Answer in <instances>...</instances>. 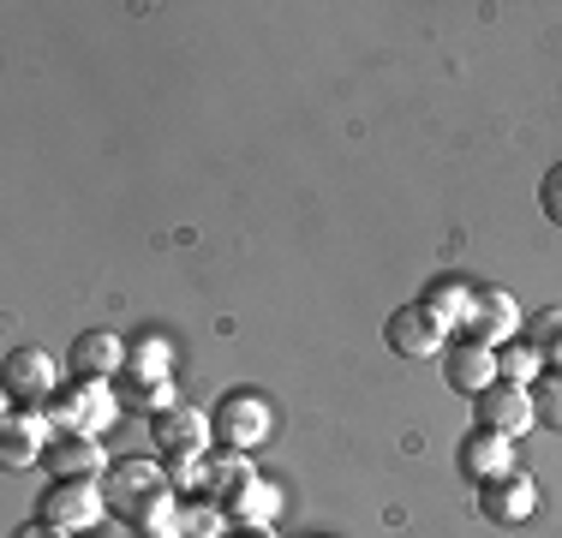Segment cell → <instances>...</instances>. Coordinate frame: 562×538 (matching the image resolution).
I'll list each match as a JSON object with an SVG mask.
<instances>
[{
  "mask_svg": "<svg viewBox=\"0 0 562 538\" xmlns=\"http://www.w3.org/2000/svg\"><path fill=\"white\" fill-rule=\"evenodd\" d=\"M7 395H12V407H48L60 395V366L43 347H12L7 354Z\"/></svg>",
  "mask_w": 562,
  "mask_h": 538,
  "instance_id": "cell-7",
  "label": "cell"
},
{
  "mask_svg": "<svg viewBox=\"0 0 562 538\" xmlns=\"http://www.w3.org/2000/svg\"><path fill=\"white\" fill-rule=\"evenodd\" d=\"M48 419H55V430L102 437V430L120 419V395H114V383H90V377H78L72 389H60V395L48 401Z\"/></svg>",
  "mask_w": 562,
  "mask_h": 538,
  "instance_id": "cell-2",
  "label": "cell"
},
{
  "mask_svg": "<svg viewBox=\"0 0 562 538\" xmlns=\"http://www.w3.org/2000/svg\"><path fill=\"white\" fill-rule=\"evenodd\" d=\"M479 515L491 520V527H527L532 515H539V479L532 473H508L497 484H479Z\"/></svg>",
  "mask_w": 562,
  "mask_h": 538,
  "instance_id": "cell-9",
  "label": "cell"
},
{
  "mask_svg": "<svg viewBox=\"0 0 562 538\" xmlns=\"http://www.w3.org/2000/svg\"><path fill=\"white\" fill-rule=\"evenodd\" d=\"M544 371H551V366L539 359V347H532L527 335H515V341H503V347H497V377H503V383H520V389H532Z\"/></svg>",
  "mask_w": 562,
  "mask_h": 538,
  "instance_id": "cell-19",
  "label": "cell"
},
{
  "mask_svg": "<svg viewBox=\"0 0 562 538\" xmlns=\"http://www.w3.org/2000/svg\"><path fill=\"white\" fill-rule=\"evenodd\" d=\"M276 515H281V491L270 479H251L246 491L227 503V520H234V527H276Z\"/></svg>",
  "mask_w": 562,
  "mask_h": 538,
  "instance_id": "cell-17",
  "label": "cell"
},
{
  "mask_svg": "<svg viewBox=\"0 0 562 538\" xmlns=\"http://www.w3.org/2000/svg\"><path fill=\"white\" fill-rule=\"evenodd\" d=\"M443 383L454 395H485L491 383H503L497 377V347L479 341V335H454L443 347Z\"/></svg>",
  "mask_w": 562,
  "mask_h": 538,
  "instance_id": "cell-8",
  "label": "cell"
},
{
  "mask_svg": "<svg viewBox=\"0 0 562 538\" xmlns=\"http://www.w3.org/2000/svg\"><path fill=\"white\" fill-rule=\"evenodd\" d=\"M461 473L473 479V484H497V479H508L515 473V442L508 437H497V430H485V425H473L461 437Z\"/></svg>",
  "mask_w": 562,
  "mask_h": 538,
  "instance_id": "cell-12",
  "label": "cell"
},
{
  "mask_svg": "<svg viewBox=\"0 0 562 538\" xmlns=\"http://www.w3.org/2000/svg\"><path fill=\"white\" fill-rule=\"evenodd\" d=\"M55 437L60 430L48 419V407H7V419H0V461L7 467H43V455Z\"/></svg>",
  "mask_w": 562,
  "mask_h": 538,
  "instance_id": "cell-5",
  "label": "cell"
},
{
  "mask_svg": "<svg viewBox=\"0 0 562 538\" xmlns=\"http://www.w3.org/2000/svg\"><path fill=\"white\" fill-rule=\"evenodd\" d=\"M520 335H527V341L539 347L544 366H562V305H544V312H532Z\"/></svg>",
  "mask_w": 562,
  "mask_h": 538,
  "instance_id": "cell-21",
  "label": "cell"
},
{
  "mask_svg": "<svg viewBox=\"0 0 562 538\" xmlns=\"http://www.w3.org/2000/svg\"><path fill=\"white\" fill-rule=\"evenodd\" d=\"M162 377H173V341L168 335H144V341H132L126 383H162Z\"/></svg>",
  "mask_w": 562,
  "mask_h": 538,
  "instance_id": "cell-18",
  "label": "cell"
},
{
  "mask_svg": "<svg viewBox=\"0 0 562 538\" xmlns=\"http://www.w3.org/2000/svg\"><path fill=\"white\" fill-rule=\"evenodd\" d=\"M120 407H138V413H150V419H162V413L180 407V389H173V377H162V383H126Z\"/></svg>",
  "mask_w": 562,
  "mask_h": 538,
  "instance_id": "cell-22",
  "label": "cell"
},
{
  "mask_svg": "<svg viewBox=\"0 0 562 538\" xmlns=\"http://www.w3.org/2000/svg\"><path fill=\"white\" fill-rule=\"evenodd\" d=\"M150 437H156V449L168 455V461H180V455H210V442H216V425H210V413L204 407H173L162 413V419H150Z\"/></svg>",
  "mask_w": 562,
  "mask_h": 538,
  "instance_id": "cell-10",
  "label": "cell"
},
{
  "mask_svg": "<svg viewBox=\"0 0 562 538\" xmlns=\"http://www.w3.org/2000/svg\"><path fill=\"white\" fill-rule=\"evenodd\" d=\"M109 467L114 461H109V449H102V437H78V430H60L43 455L48 479H102Z\"/></svg>",
  "mask_w": 562,
  "mask_h": 538,
  "instance_id": "cell-11",
  "label": "cell"
},
{
  "mask_svg": "<svg viewBox=\"0 0 562 538\" xmlns=\"http://www.w3.org/2000/svg\"><path fill=\"white\" fill-rule=\"evenodd\" d=\"M473 425H485V430H497V437L520 442L532 425H539L532 389H520V383H491L485 395H473Z\"/></svg>",
  "mask_w": 562,
  "mask_h": 538,
  "instance_id": "cell-6",
  "label": "cell"
},
{
  "mask_svg": "<svg viewBox=\"0 0 562 538\" xmlns=\"http://www.w3.org/2000/svg\"><path fill=\"white\" fill-rule=\"evenodd\" d=\"M539 210H544V222H551V227H562V161L539 180Z\"/></svg>",
  "mask_w": 562,
  "mask_h": 538,
  "instance_id": "cell-24",
  "label": "cell"
},
{
  "mask_svg": "<svg viewBox=\"0 0 562 538\" xmlns=\"http://www.w3.org/2000/svg\"><path fill=\"white\" fill-rule=\"evenodd\" d=\"M90 538H97V533H90Z\"/></svg>",
  "mask_w": 562,
  "mask_h": 538,
  "instance_id": "cell-27",
  "label": "cell"
},
{
  "mask_svg": "<svg viewBox=\"0 0 562 538\" xmlns=\"http://www.w3.org/2000/svg\"><path fill=\"white\" fill-rule=\"evenodd\" d=\"M12 538H60V533L48 527V520H31V527H19V533H12Z\"/></svg>",
  "mask_w": 562,
  "mask_h": 538,
  "instance_id": "cell-25",
  "label": "cell"
},
{
  "mask_svg": "<svg viewBox=\"0 0 562 538\" xmlns=\"http://www.w3.org/2000/svg\"><path fill=\"white\" fill-rule=\"evenodd\" d=\"M383 341H390L401 359H431V354H443L454 335H449V323L437 317L431 305L413 300V305H395V312H390V323H383Z\"/></svg>",
  "mask_w": 562,
  "mask_h": 538,
  "instance_id": "cell-4",
  "label": "cell"
},
{
  "mask_svg": "<svg viewBox=\"0 0 562 538\" xmlns=\"http://www.w3.org/2000/svg\"><path fill=\"white\" fill-rule=\"evenodd\" d=\"M425 305L449 323V335H467V323L479 312V281H461V276H443L425 288Z\"/></svg>",
  "mask_w": 562,
  "mask_h": 538,
  "instance_id": "cell-15",
  "label": "cell"
},
{
  "mask_svg": "<svg viewBox=\"0 0 562 538\" xmlns=\"http://www.w3.org/2000/svg\"><path fill=\"white\" fill-rule=\"evenodd\" d=\"M251 479H258V473H251L246 455H234V449H210V455H204V496H210V503L227 508Z\"/></svg>",
  "mask_w": 562,
  "mask_h": 538,
  "instance_id": "cell-16",
  "label": "cell"
},
{
  "mask_svg": "<svg viewBox=\"0 0 562 538\" xmlns=\"http://www.w3.org/2000/svg\"><path fill=\"white\" fill-rule=\"evenodd\" d=\"M210 425H216V449H234V455H251L270 442L276 430V413L263 395H251V389H239V395H222V407L210 413Z\"/></svg>",
  "mask_w": 562,
  "mask_h": 538,
  "instance_id": "cell-3",
  "label": "cell"
},
{
  "mask_svg": "<svg viewBox=\"0 0 562 538\" xmlns=\"http://www.w3.org/2000/svg\"><path fill=\"white\" fill-rule=\"evenodd\" d=\"M532 407H539V425L562 430V366H551L539 383H532Z\"/></svg>",
  "mask_w": 562,
  "mask_h": 538,
  "instance_id": "cell-23",
  "label": "cell"
},
{
  "mask_svg": "<svg viewBox=\"0 0 562 538\" xmlns=\"http://www.w3.org/2000/svg\"><path fill=\"white\" fill-rule=\"evenodd\" d=\"M102 515H109V491H102V479H55L43 491V503H36V520H48L60 538L97 533Z\"/></svg>",
  "mask_w": 562,
  "mask_h": 538,
  "instance_id": "cell-1",
  "label": "cell"
},
{
  "mask_svg": "<svg viewBox=\"0 0 562 538\" xmlns=\"http://www.w3.org/2000/svg\"><path fill=\"white\" fill-rule=\"evenodd\" d=\"M467 335H479V341H491V347L515 341L520 335V300L508 288H479V312L467 323Z\"/></svg>",
  "mask_w": 562,
  "mask_h": 538,
  "instance_id": "cell-14",
  "label": "cell"
},
{
  "mask_svg": "<svg viewBox=\"0 0 562 538\" xmlns=\"http://www.w3.org/2000/svg\"><path fill=\"white\" fill-rule=\"evenodd\" d=\"M126 354L132 341H120L114 329H85L72 341V371L90 377V383H114V377H126Z\"/></svg>",
  "mask_w": 562,
  "mask_h": 538,
  "instance_id": "cell-13",
  "label": "cell"
},
{
  "mask_svg": "<svg viewBox=\"0 0 562 538\" xmlns=\"http://www.w3.org/2000/svg\"><path fill=\"white\" fill-rule=\"evenodd\" d=\"M227 538H270V527H239V533H227Z\"/></svg>",
  "mask_w": 562,
  "mask_h": 538,
  "instance_id": "cell-26",
  "label": "cell"
},
{
  "mask_svg": "<svg viewBox=\"0 0 562 538\" xmlns=\"http://www.w3.org/2000/svg\"><path fill=\"white\" fill-rule=\"evenodd\" d=\"M227 508L210 503V496H186L180 503V538H227Z\"/></svg>",
  "mask_w": 562,
  "mask_h": 538,
  "instance_id": "cell-20",
  "label": "cell"
}]
</instances>
